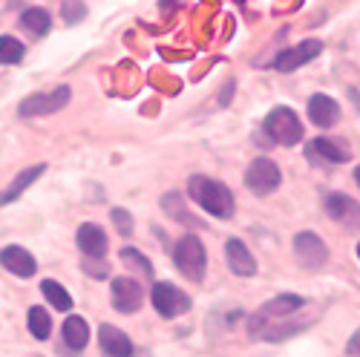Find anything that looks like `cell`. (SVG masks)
Here are the masks:
<instances>
[{
	"label": "cell",
	"mask_w": 360,
	"mask_h": 357,
	"mask_svg": "<svg viewBox=\"0 0 360 357\" xmlns=\"http://www.w3.org/2000/svg\"><path fill=\"white\" fill-rule=\"evenodd\" d=\"M0 265H4L9 274L23 277V280H29V277H32V274L38 271L35 257L29 254L26 248H20V245H9V248L0 251Z\"/></svg>",
	"instance_id": "obj_16"
},
{
	"label": "cell",
	"mask_w": 360,
	"mask_h": 357,
	"mask_svg": "<svg viewBox=\"0 0 360 357\" xmlns=\"http://www.w3.org/2000/svg\"><path fill=\"white\" fill-rule=\"evenodd\" d=\"M357 259H360V242H357Z\"/></svg>",
	"instance_id": "obj_33"
},
{
	"label": "cell",
	"mask_w": 360,
	"mask_h": 357,
	"mask_svg": "<svg viewBox=\"0 0 360 357\" xmlns=\"http://www.w3.org/2000/svg\"><path fill=\"white\" fill-rule=\"evenodd\" d=\"M349 96H352V101H354L357 110H360V93H357V89H349Z\"/></svg>",
	"instance_id": "obj_31"
},
{
	"label": "cell",
	"mask_w": 360,
	"mask_h": 357,
	"mask_svg": "<svg viewBox=\"0 0 360 357\" xmlns=\"http://www.w3.org/2000/svg\"><path fill=\"white\" fill-rule=\"evenodd\" d=\"M349 354H360V329L354 332V337H352V343H349Z\"/></svg>",
	"instance_id": "obj_30"
},
{
	"label": "cell",
	"mask_w": 360,
	"mask_h": 357,
	"mask_svg": "<svg viewBox=\"0 0 360 357\" xmlns=\"http://www.w3.org/2000/svg\"><path fill=\"white\" fill-rule=\"evenodd\" d=\"M354 182H357V188H360V167H354Z\"/></svg>",
	"instance_id": "obj_32"
},
{
	"label": "cell",
	"mask_w": 360,
	"mask_h": 357,
	"mask_svg": "<svg viewBox=\"0 0 360 357\" xmlns=\"http://www.w3.org/2000/svg\"><path fill=\"white\" fill-rule=\"evenodd\" d=\"M61 15H64V20L67 23H81L84 18H86V6L81 4V0H64L61 4Z\"/></svg>",
	"instance_id": "obj_26"
},
{
	"label": "cell",
	"mask_w": 360,
	"mask_h": 357,
	"mask_svg": "<svg viewBox=\"0 0 360 357\" xmlns=\"http://www.w3.org/2000/svg\"><path fill=\"white\" fill-rule=\"evenodd\" d=\"M162 207L167 211V216H173L176 222H188V225H193V228H199V219L188 211V205L182 202V193H167L165 199H162Z\"/></svg>",
	"instance_id": "obj_21"
},
{
	"label": "cell",
	"mask_w": 360,
	"mask_h": 357,
	"mask_svg": "<svg viewBox=\"0 0 360 357\" xmlns=\"http://www.w3.org/2000/svg\"><path fill=\"white\" fill-rule=\"evenodd\" d=\"M320 52H323V44H320V41H314V38L300 41L297 46H291V49H285V52H280V55H277L274 67H277L280 72H294V70H300L303 64L314 61V58H317Z\"/></svg>",
	"instance_id": "obj_11"
},
{
	"label": "cell",
	"mask_w": 360,
	"mask_h": 357,
	"mask_svg": "<svg viewBox=\"0 0 360 357\" xmlns=\"http://www.w3.org/2000/svg\"><path fill=\"white\" fill-rule=\"evenodd\" d=\"M84 268H86V274H89V277H96V280H104V277H107V268H104V265H93V262L86 259Z\"/></svg>",
	"instance_id": "obj_28"
},
{
	"label": "cell",
	"mask_w": 360,
	"mask_h": 357,
	"mask_svg": "<svg viewBox=\"0 0 360 357\" xmlns=\"http://www.w3.org/2000/svg\"><path fill=\"white\" fill-rule=\"evenodd\" d=\"M326 214L332 216L338 225L349 228V231H360V202H354L346 193H328L323 199Z\"/></svg>",
	"instance_id": "obj_9"
},
{
	"label": "cell",
	"mask_w": 360,
	"mask_h": 357,
	"mask_svg": "<svg viewBox=\"0 0 360 357\" xmlns=\"http://www.w3.org/2000/svg\"><path fill=\"white\" fill-rule=\"evenodd\" d=\"M225 259H228V268L236 277H254L257 274V259H254V254L248 251V245L243 240H228L225 242Z\"/></svg>",
	"instance_id": "obj_17"
},
{
	"label": "cell",
	"mask_w": 360,
	"mask_h": 357,
	"mask_svg": "<svg viewBox=\"0 0 360 357\" xmlns=\"http://www.w3.org/2000/svg\"><path fill=\"white\" fill-rule=\"evenodd\" d=\"M306 306V300L300 294H277L274 300H268L257 309V314L251 317V335H262V329L268 323H280V320H288V314L300 311Z\"/></svg>",
	"instance_id": "obj_4"
},
{
	"label": "cell",
	"mask_w": 360,
	"mask_h": 357,
	"mask_svg": "<svg viewBox=\"0 0 360 357\" xmlns=\"http://www.w3.org/2000/svg\"><path fill=\"white\" fill-rule=\"evenodd\" d=\"M110 219H112L115 231L122 233V236H133V216L124 211V207H112V211H110Z\"/></svg>",
	"instance_id": "obj_27"
},
{
	"label": "cell",
	"mask_w": 360,
	"mask_h": 357,
	"mask_svg": "<svg viewBox=\"0 0 360 357\" xmlns=\"http://www.w3.org/2000/svg\"><path fill=\"white\" fill-rule=\"evenodd\" d=\"M23 61V44L15 35H0V64L15 67Z\"/></svg>",
	"instance_id": "obj_24"
},
{
	"label": "cell",
	"mask_w": 360,
	"mask_h": 357,
	"mask_svg": "<svg viewBox=\"0 0 360 357\" xmlns=\"http://www.w3.org/2000/svg\"><path fill=\"white\" fill-rule=\"evenodd\" d=\"M173 262L179 268V274H185L188 280L199 283L205 277V262H207V251H205L199 236H193V233L182 236L173 248Z\"/></svg>",
	"instance_id": "obj_3"
},
{
	"label": "cell",
	"mask_w": 360,
	"mask_h": 357,
	"mask_svg": "<svg viewBox=\"0 0 360 357\" xmlns=\"http://www.w3.org/2000/svg\"><path fill=\"white\" fill-rule=\"evenodd\" d=\"M26 323H29V332H32V337H38V340H49V335H52V320H49L46 309L32 306V309H29Z\"/></svg>",
	"instance_id": "obj_23"
},
{
	"label": "cell",
	"mask_w": 360,
	"mask_h": 357,
	"mask_svg": "<svg viewBox=\"0 0 360 357\" xmlns=\"http://www.w3.org/2000/svg\"><path fill=\"white\" fill-rule=\"evenodd\" d=\"M262 130L268 133V138L283 147H294L303 138V122H300V115L291 107H277L268 112L262 122Z\"/></svg>",
	"instance_id": "obj_2"
},
{
	"label": "cell",
	"mask_w": 360,
	"mask_h": 357,
	"mask_svg": "<svg viewBox=\"0 0 360 357\" xmlns=\"http://www.w3.org/2000/svg\"><path fill=\"white\" fill-rule=\"evenodd\" d=\"M110 291H112V309H115V311H122V314H133V311H139L141 303H144V291H141V285H139L136 280H130V277H118V280H112Z\"/></svg>",
	"instance_id": "obj_10"
},
{
	"label": "cell",
	"mask_w": 360,
	"mask_h": 357,
	"mask_svg": "<svg viewBox=\"0 0 360 357\" xmlns=\"http://www.w3.org/2000/svg\"><path fill=\"white\" fill-rule=\"evenodd\" d=\"M294 257L306 271H320V268L328 262V248L317 233L303 231V233L294 236Z\"/></svg>",
	"instance_id": "obj_7"
},
{
	"label": "cell",
	"mask_w": 360,
	"mask_h": 357,
	"mask_svg": "<svg viewBox=\"0 0 360 357\" xmlns=\"http://www.w3.org/2000/svg\"><path fill=\"white\" fill-rule=\"evenodd\" d=\"M44 173H46V164H32V167L20 170V173L12 178V182H9L4 190H0V207H4V205H12L15 199H20V193L32 188V185H35V178H41Z\"/></svg>",
	"instance_id": "obj_18"
},
{
	"label": "cell",
	"mask_w": 360,
	"mask_h": 357,
	"mask_svg": "<svg viewBox=\"0 0 360 357\" xmlns=\"http://www.w3.org/2000/svg\"><path fill=\"white\" fill-rule=\"evenodd\" d=\"M280 182H283L280 167H277L271 159H265V156L254 159V162L248 164V170H245V188H248L251 193H257V196L274 193V190L280 188Z\"/></svg>",
	"instance_id": "obj_6"
},
{
	"label": "cell",
	"mask_w": 360,
	"mask_h": 357,
	"mask_svg": "<svg viewBox=\"0 0 360 357\" xmlns=\"http://www.w3.org/2000/svg\"><path fill=\"white\" fill-rule=\"evenodd\" d=\"M188 196L202 207V211H207L217 219H231L236 211L231 188L222 185L219 178H211V176H191Z\"/></svg>",
	"instance_id": "obj_1"
},
{
	"label": "cell",
	"mask_w": 360,
	"mask_h": 357,
	"mask_svg": "<svg viewBox=\"0 0 360 357\" xmlns=\"http://www.w3.org/2000/svg\"><path fill=\"white\" fill-rule=\"evenodd\" d=\"M122 262L133 271H139L141 277L153 280V262H150L144 254H139V248H122Z\"/></svg>",
	"instance_id": "obj_25"
},
{
	"label": "cell",
	"mask_w": 360,
	"mask_h": 357,
	"mask_svg": "<svg viewBox=\"0 0 360 357\" xmlns=\"http://www.w3.org/2000/svg\"><path fill=\"white\" fill-rule=\"evenodd\" d=\"M98 346H101L104 357H133V354H136L133 340H130L122 329H115V325H107V323L98 329Z\"/></svg>",
	"instance_id": "obj_14"
},
{
	"label": "cell",
	"mask_w": 360,
	"mask_h": 357,
	"mask_svg": "<svg viewBox=\"0 0 360 357\" xmlns=\"http://www.w3.org/2000/svg\"><path fill=\"white\" fill-rule=\"evenodd\" d=\"M61 335H64V340H67V346H70L72 351H81V349L89 343V325H86V320H84V317L70 314V317L64 320Z\"/></svg>",
	"instance_id": "obj_19"
},
{
	"label": "cell",
	"mask_w": 360,
	"mask_h": 357,
	"mask_svg": "<svg viewBox=\"0 0 360 357\" xmlns=\"http://www.w3.org/2000/svg\"><path fill=\"white\" fill-rule=\"evenodd\" d=\"M41 291H44L46 300L52 303V309H58V311H70V309H72V297H70V291H67L61 283L44 280V283H41Z\"/></svg>",
	"instance_id": "obj_22"
},
{
	"label": "cell",
	"mask_w": 360,
	"mask_h": 357,
	"mask_svg": "<svg viewBox=\"0 0 360 357\" xmlns=\"http://www.w3.org/2000/svg\"><path fill=\"white\" fill-rule=\"evenodd\" d=\"M75 242L81 248V254L86 259H101L107 254V233L101 231V225L96 222H84L78 228V236H75Z\"/></svg>",
	"instance_id": "obj_15"
},
{
	"label": "cell",
	"mask_w": 360,
	"mask_h": 357,
	"mask_svg": "<svg viewBox=\"0 0 360 357\" xmlns=\"http://www.w3.org/2000/svg\"><path fill=\"white\" fill-rule=\"evenodd\" d=\"M233 86H236L233 81H228V84H225V89H222V98H219V104H222V107H225V104L233 98Z\"/></svg>",
	"instance_id": "obj_29"
},
{
	"label": "cell",
	"mask_w": 360,
	"mask_h": 357,
	"mask_svg": "<svg viewBox=\"0 0 360 357\" xmlns=\"http://www.w3.org/2000/svg\"><path fill=\"white\" fill-rule=\"evenodd\" d=\"M20 26L26 29V32H32L35 38H44L49 29H52V18H49L46 9L32 6V9H26V12L20 15Z\"/></svg>",
	"instance_id": "obj_20"
},
{
	"label": "cell",
	"mask_w": 360,
	"mask_h": 357,
	"mask_svg": "<svg viewBox=\"0 0 360 357\" xmlns=\"http://www.w3.org/2000/svg\"><path fill=\"white\" fill-rule=\"evenodd\" d=\"M150 303L162 317H179L191 309V297L173 283H156L153 291H150Z\"/></svg>",
	"instance_id": "obj_8"
},
{
	"label": "cell",
	"mask_w": 360,
	"mask_h": 357,
	"mask_svg": "<svg viewBox=\"0 0 360 357\" xmlns=\"http://www.w3.org/2000/svg\"><path fill=\"white\" fill-rule=\"evenodd\" d=\"M306 156H309V162H314V164H343V162L352 159L343 144H338V141H332V138H323V136L306 144Z\"/></svg>",
	"instance_id": "obj_12"
},
{
	"label": "cell",
	"mask_w": 360,
	"mask_h": 357,
	"mask_svg": "<svg viewBox=\"0 0 360 357\" xmlns=\"http://www.w3.org/2000/svg\"><path fill=\"white\" fill-rule=\"evenodd\" d=\"M309 118L311 124L320 127V130H332L338 122H340V104L332 98V96H311L309 98Z\"/></svg>",
	"instance_id": "obj_13"
},
{
	"label": "cell",
	"mask_w": 360,
	"mask_h": 357,
	"mask_svg": "<svg viewBox=\"0 0 360 357\" xmlns=\"http://www.w3.org/2000/svg\"><path fill=\"white\" fill-rule=\"evenodd\" d=\"M72 93H70V86L67 84H58L52 89H46V93H35V96H29L20 101L18 112L23 118H35V115H49V112H58V110H64L70 104Z\"/></svg>",
	"instance_id": "obj_5"
}]
</instances>
